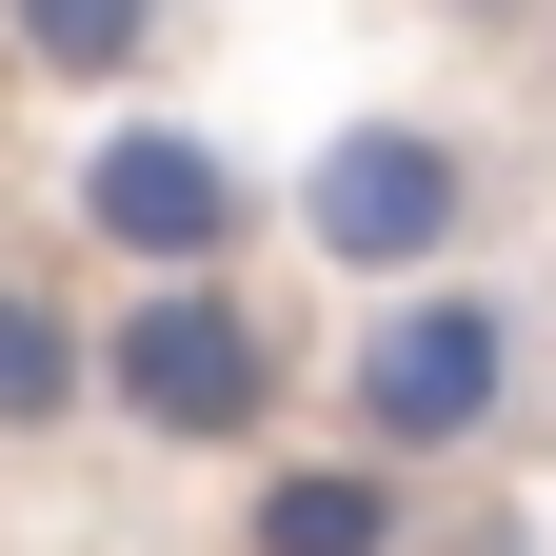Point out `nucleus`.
Instances as JSON below:
<instances>
[{
  "label": "nucleus",
  "mask_w": 556,
  "mask_h": 556,
  "mask_svg": "<svg viewBox=\"0 0 556 556\" xmlns=\"http://www.w3.org/2000/svg\"><path fill=\"white\" fill-rule=\"evenodd\" d=\"M299 239L338 258V278H457V239H477V139L457 119H318V160H299Z\"/></svg>",
  "instance_id": "7ed1b4c3"
},
{
  "label": "nucleus",
  "mask_w": 556,
  "mask_h": 556,
  "mask_svg": "<svg viewBox=\"0 0 556 556\" xmlns=\"http://www.w3.org/2000/svg\"><path fill=\"white\" fill-rule=\"evenodd\" d=\"M239 219H258V179H239L199 119H100V139H80V239H119L139 278H219Z\"/></svg>",
  "instance_id": "20e7f679"
},
{
  "label": "nucleus",
  "mask_w": 556,
  "mask_h": 556,
  "mask_svg": "<svg viewBox=\"0 0 556 556\" xmlns=\"http://www.w3.org/2000/svg\"><path fill=\"white\" fill-rule=\"evenodd\" d=\"M60 417H100V338L40 278H0V438H60Z\"/></svg>",
  "instance_id": "423d86ee"
},
{
  "label": "nucleus",
  "mask_w": 556,
  "mask_h": 556,
  "mask_svg": "<svg viewBox=\"0 0 556 556\" xmlns=\"http://www.w3.org/2000/svg\"><path fill=\"white\" fill-rule=\"evenodd\" d=\"M100 417H139L160 457H239L278 417V318L239 299V278H139V299L100 318Z\"/></svg>",
  "instance_id": "f03ea898"
},
{
  "label": "nucleus",
  "mask_w": 556,
  "mask_h": 556,
  "mask_svg": "<svg viewBox=\"0 0 556 556\" xmlns=\"http://www.w3.org/2000/svg\"><path fill=\"white\" fill-rule=\"evenodd\" d=\"M457 21H517V0H457Z\"/></svg>",
  "instance_id": "6e6552de"
},
{
  "label": "nucleus",
  "mask_w": 556,
  "mask_h": 556,
  "mask_svg": "<svg viewBox=\"0 0 556 556\" xmlns=\"http://www.w3.org/2000/svg\"><path fill=\"white\" fill-rule=\"evenodd\" d=\"M338 397H358V457L417 477V457H477L517 397V299L497 278H417V299L358 318V358H338Z\"/></svg>",
  "instance_id": "f257e3e1"
},
{
  "label": "nucleus",
  "mask_w": 556,
  "mask_h": 556,
  "mask_svg": "<svg viewBox=\"0 0 556 556\" xmlns=\"http://www.w3.org/2000/svg\"><path fill=\"white\" fill-rule=\"evenodd\" d=\"M0 40H21V80L100 100V80H139V60H160V0H0Z\"/></svg>",
  "instance_id": "0eeeda50"
},
{
  "label": "nucleus",
  "mask_w": 556,
  "mask_h": 556,
  "mask_svg": "<svg viewBox=\"0 0 556 556\" xmlns=\"http://www.w3.org/2000/svg\"><path fill=\"white\" fill-rule=\"evenodd\" d=\"M239 556H417V497L378 457H278L258 517H239Z\"/></svg>",
  "instance_id": "39448f33"
}]
</instances>
